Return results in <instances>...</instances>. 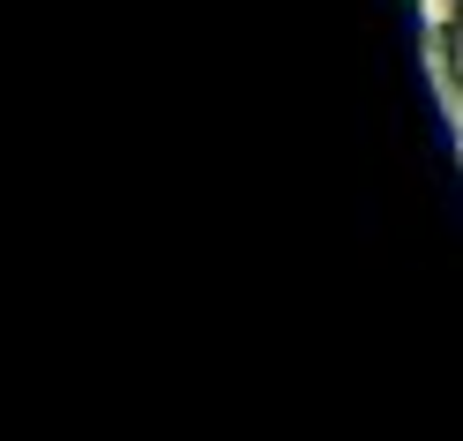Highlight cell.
I'll return each instance as SVG.
<instances>
[{
    "instance_id": "6da1fadb",
    "label": "cell",
    "mask_w": 463,
    "mask_h": 441,
    "mask_svg": "<svg viewBox=\"0 0 463 441\" xmlns=\"http://www.w3.org/2000/svg\"><path fill=\"white\" fill-rule=\"evenodd\" d=\"M411 8H419V38H426L433 53L463 31V0H411Z\"/></svg>"
},
{
    "instance_id": "7a4b0ae2",
    "label": "cell",
    "mask_w": 463,
    "mask_h": 441,
    "mask_svg": "<svg viewBox=\"0 0 463 441\" xmlns=\"http://www.w3.org/2000/svg\"><path fill=\"white\" fill-rule=\"evenodd\" d=\"M441 68H449V82H456V91H463V31L441 45Z\"/></svg>"
}]
</instances>
